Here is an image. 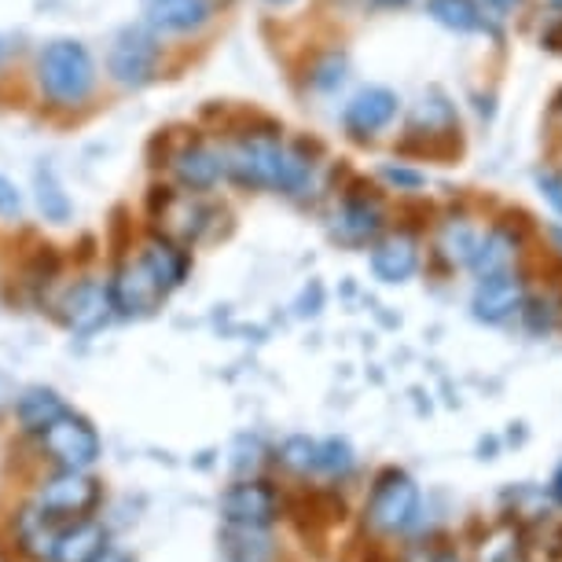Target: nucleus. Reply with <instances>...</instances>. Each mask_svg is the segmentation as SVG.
Masks as SVG:
<instances>
[{
	"label": "nucleus",
	"mask_w": 562,
	"mask_h": 562,
	"mask_svg": "<svg viewBox=\"0 0 562 562\" xmlns=\"http://www.w3.org/2000/svg\"><path fill=\"white\" fill-rule=\"evenodd\" d=\"M544 45H548V48H562V23H555V26L548 30V34H544Z\"/></svg>",
	"instance_id": "30"
},
{
	"label": "nucleus",
	"mask_w": 562,
	"mask_h": 562,
	"mask_svg": "<svg viewBox=\"0 0 562 562\" xmlns=\"http://www.w3.org/2000/svg\"><path fill=\"white\" fill-rule=\"evenodd\" d=\"M221 515L228 526L265 529L280 518V496L269 482H236L221 496Z\"/></svg>",
	"instance_id": "7"
},
{
	"label": "nucleus",
	"mask_w": 562,
	"mask_h": 562,
	"mask_svg": "<svg viewBox=\"0 0 562 562\" xmlns=\"http://www.w3.org/2000/svg\"><path fill=\"white\" fill-rule=\"evenodd\" d=\"M280 460L291 467V471H313V460H316V441L310 438H291V441H283V449H280Z\"/></svg>",
	"instance_id": "22"
},
{
	"label": "nucleus",
	"mask_w": 562,
	"mask_h": 562,
	"mask_svg": "<svg viewBox=\"0 0 562 562\" xmlns=\"http://www.w3.org/2000/svg\"><path fill=\"white\" fill-rule=\"evenodd\" d=\"M41 210H45V217H52V221H67V214H70V203H67V195L59 192V184L56 180H45V173H41Z\"/></svg>",
	"instance_id": "23"
},
{
	"label": "nucleus",
	"mask_w": 562,
	"mask_h": 562,
	"mask_svg": "<svg viewBox=\"0 0 562 562\" xmlns=\"http://www.w3.org/2000/svg\"><path fill=\"white\" fill-rule=\"evenodd\" d=\"M63 412V401L45 386H30L23 397H19V419H23L26 430L41 434Z\"/></svg>",
	"instance_id": "19"
},
{
	"label": "nucleus",
	"mask_w": 562,
	"mask_h": 562,
	"mask_svg": "<svg viewBox=\"0 0 562 562\" xmlns=\"http://www.w3.org/2000/svg\"><path fill=\"white\" fill-rule=\"evenodd\" d=\"M177 177H180V184L184 188H192V192H206V188H214L217 184V177L225 173V162L210 151V147H188V151H180L177 155Z\"/></svg>",
	"instance_id": "15"
},
{
	"label": "nucleus",
	"mask_w": 562,
	"mask_h": 562,
	"mask_svg": "<svg viewBox=\"0 0 562 562\" xmlns=\"http://www.w3.org/2000/svg\"><path fill=\"white\" fill-rule=\"evenodd\" d=\"M108 291H111V310L119 316H151L166 302V294L173 291V283L158 272L151 254L140 250V258L122 265Z\"/></svg>",
	"instance_id": "3"
},
{
	"label": "nucleus",
	"mask_w": 562,
	"mask_h": 562,
	"mask_svg": "<svg viewBox=\"0 0 562 562\" xmlns=\"http://www.w3.org/2000/svg\"><path fill=\"white\" fill-rule=\"evenodd\" d=\"M526 305V302H522ZM526 324H529V331H548L551 324H555V316H551V305H544V302H529L526 305Z\"/></svg>",
	"instance_id": "26"
},
{
	"label": "nucleus",
	"mask_w": 562,
	"mask_h": 562,
	"mask_svg": "<svg viewBox=\"0 0 562 562\" xmlns=\"http://www.w3.org/2000/svg\"><path fill=\"white\" fill-rule=\"evenodd\" d=\"M383 177H386V180H394V184H401V188H419V184H423V177H419V173H412V169H394V166H386V169H383Z\"/></svg>",
	"instance_id": "28"
},
{
	"label": "nucleus",
	"mask_w": 562,
	"mask_h": 562,
	"mask_svg": "<svg viewBox=\"0 0 562 562\" xmlns=\"http://www.w3.org/2000/svg\"><path fill=\"white\" fill-rule=\"evenodd\" d=\"M379 228H383V210L375 203H368V199H357V203H349L342 214H338V232H342V239L349 243H364L368 236H375Z\"/></svg>",
	"instance_id": "18"
},
{
	"label": "nucleus",
	"mask_w": 562,
	"mask_h": 562,
	"mask_svg": "<svg viewBox=\"0 0 562 562\" xmlns=\"http://www.w3.org/2000/svg\"><path fill=\"white\" fill-rule=\"evenodd\" d=\"M419 265V250L412 236H390L371 250V272L383 283H405Z\"/></svg>",
	"instance_id": "13"
},
{
	"label": "nucleus",
	"mask_w": 562,
	"mask_h": 562,
	"mask_svg": "<svg viewBox=\"0 0 562 562\" xmlns=\"http://www.w3.org/2000/svg\"><path fill=\"white\" fill-rule=\"evenodd\" d=\"M548 493H551V501H555L562 507V463L555 467V474H551V485H548Z\"/></svg>",
	"instance_id": "29"
},
{
	"label": "nucleus",
	"mask_w": 562,
	"mask_h": 562,
	"mask_svg": "<svg viewBox=\"0 0 562 562\" xmlns=\"http://www.w3.org/2000/svg\"><path fill=\"white\" fill-rule=\"evenodd\" d=\"M169 210V232H173L177 239H199V232H203V225H206V210L195 203V199H173V203L166 206Z\"/></svg>",
	"instance_id": "20"
},
{
	"label": "nucleus",
	"mask_w": 562,
	"mask_h": 562,
	"mask_svg": "<svg viewBox=\"0 0 562 562\" xmlns=\"http://www.w3.org/2000/svg\"><path fill=\"white\" fill-rule=\"evenodd\" d=\"M155 59H158V45L155 34L144 26H125L119 37H114L111 48V74L119 85H130V89H140V85L155 74Z\"/></svg>",
	"instance_id": "8"
},
{
	"label": "nucleus",
	"mask_w": 562,
	"mask_h": 562,
	"mask_svg": "<svg viewBox=\"0 0 562 562\" xmlns=\"http://www.w3.org/2000/svg\"><path fill=\"white\" fill-rule=\"evenodd\" d=\"M515 236L512 232H504V228H493L490 236H485L482 243H474V250H471V269L479 272V280L482 276H493V272H504V269H512V261H515Z\"/></svg>",
	"instance_id": "16"
},
{
	"label": "nucleus",
	"mask_w": 562,
	"mask_h": 562,
	"mask_svg": "<svg viewBox=\"0 0 562 562\" xmlns=\"http://www.w3.org/2000/svg\"><path fill=\"white\" fill-rule=\"evenodd\" d=\"M147 19L162 34H188L210 19V0H147Z\"/></svg>",
	"instance_id": "14"
},
{
	"label": "nucleus",
	"mask_w": 562,
	"mask_h": 562,
	"mask_svg": "<svg viewBox=\"0 0 562 562\" xmlns=\"http://www.w3.org/2000/svg\"><path fill=\"white\" fill-rule=\"evenodd\" d=\"M397 114V97L390 89H379V85H371V89H360L353 100H349L346 108V130L353 136H371L379 133L383 125L394 122Z\"/></svg>",
	"instance_id": "10"
},
{
	"label": "nucleus",
	"mask_w": 562,
	"mask_h": 562,
	"mask_svg": "<svg viewBox=\"0 0 562 562\" xmlns=\"http://www.w3.org/2000/svg\"><path fill=\"white\" fill-rule=\"evenodd\" d=\"M522 302H526V283L518 280L512 269H504V272L482 276L479 291H474V299H471V310L485 324H504L507 316H515L522 310Z\"/></svg>",
	"instance_id": "9"
},
{
	"label": "nucleus",
	"mask_w": 562,
	"mask_h": 562,
	"mask_svg": "<svg viewBox=\"0 0 562 562\" xmlns=\"http://www.w3.org/2000/svg\"><path fill=\"white\" fill-rule=\"evenodd\" d=\"M434 562H460V559H456V555H438Z\"/></svg>",
	"instance_id": "35"
},
{
	"label": "nucleus",
	"mask_w": 562,
	"mask_h": 562,
	"mask_svg": "<svg viewBox=\"0 0 562 562\" xmlns=\"http://www.w3.org/2000/svg\"><path fill=\"white\" fill-rule=\"evenodd\" d=\"M111 316V291L97 280H81L67 299H63V321H67L74 331L89 335Z\"/></svg>",
	"instance_id": "11"
},
{
	"label": "nucleus",
	"mask_w": 562,
	"mask_h": 562,
	"mask_svg": "<svg viewBox=\"0 0 562 562\" xmlns=\"http://www.w3.org/2000/svg\"><path fill=\"white\" fill-rule=\"evenodd\" d=\"M551 559H562V526L555 529V537H551V548H548Z\"/></svg>",
	"instance_id": "31"
},
{
	"label": "nucleus",
	"mask_w": 562,
	"mask_h": 562,
	"mask_svg": "<svg viewBox=\"0 0 562 562\" xmlns=\"http://www.w3.org/2000/svg\"><path fill=\"white\" fill-rule=\"evenodd\" d=\"M427 12L441 26L456 30V34H479V30H485L479 0H427Z\"/></svg>",
	"instance_id": "17"
},
{
	"label": "nucleus",
	"mask_w": 562,
	"mask_h": 562,
	"mask_svg": "<svg viewBox=\"0 0 562 562\" xmlns=\"http://www.w3.org/2000/svg\"><path fill=\"white\" fill-rule=\"evenodd\" d=\"M41 441H45V452L63 471H85V467L97 463V456H100V434L92 430L89 419L74 416L67 408L41 430Z\"/></svg>",
	"instance_id": "5"
},
{
	"label": "nucleus",
	"mask_w": 562,
	"mask_h": 562,
	"mask_svg": "<svg viewBox=\"0 0 562 562\" xmlns=\"http://www.w3.org/2000/svg\"><path fill=\"white\" fill-rule=\"evenodd\" d=\"M37 74L45 97L56 103H81L97 81V67H92V56L81 41H52L41 52Z\"/></svg>",
	"instance_id": "2"
},
{
	"label": "nucleus",
	"mask_w": 562,
	"mask_h": 562,
	"mask_svg": "<svg viewBox=\"0 0 562 562\" xmlns=\"http://www.w3.org/2000/svg\"><path fill=\"white\" fill-rule=\"evenodd\" d=\"M108 551V533H103L100 522H89V518H78V522L63 526L56 537V548H52V562H92Z\"/></svg>",
	"instance_id": "12"
},
{
	"label": "nucleus",
	"mask_w": 562,
	"mask_h": 562,
	"mask_svg": "<svg viewBox=\"0 0 562 562\" xmlns=\"http://www.w3.org/2000/svg\"><path fill=\"white\" fill-rule=\"evenodd\" d=\"M555 4H562V0H555Z\"/></svg>",
	"instance_id": "36"
},
{
	"label": "nucleus",
	"mask_w": 562,
	"mask_h": 562,
	"mask_svg": "<svg viewBox=\"0 0 562 562\" xmlns=\"http://www.w3.org/2000/svg\"><path fill=\"white\" fill-rule=\"evenodd\" d=\"M353 467V449H349L346 438H327L316 445V460H313V471H324V474H346Z\"/></svg>",
	"instance_id": "21"
},
{
	"label": "nucleus",
	"mask_w": 562,
	"mask_h": 562,
	"mask_svg": "<svg viewBox=\"0 0 562 562\" xmlns=\"http://www.w3.org/2000/svg\"><path fill=\"white\" fill-rule=\"evenodd\" d=\"M100 504V482H92L81 471H63L59 479H52L37 496V512L52 518L56 526L78 522Z\"/></svg>",
	"instance_id": "6"
},
{
	"label": "nucleus",
	"mask_w": 562,
	"mask_h": 562,
	"mask_svg": "<svg viewBox=\"0 0 562 562\" xmlns=\"http://www.w3.org/2000/svg\"><path fill=\"white\" fill-rule=\"evenodd\" d=\"M265 4H272V8H288V4H294V0H265Z\"/></svg>",
	"instance_id": "34"
},
{
	"label": "nucleus",
	"mask_w": 562,
	"mask_h": 562,
	"mask_svg": "<svg viewBox=\"0 0 562 562\" xmlns=\"http://www.w3.org/2000/svg\"><path fill=\"white\" fill-rule=\"evenodd\" d=\"M92 562H125L122 555H114V551H103V555L100 559H92Z\"/></svg>",
	"instance_id": "33"
},
{
	"label": "nucleus",
	"mask_w": 562,
	"mask_h": 562,
	"mask_svg": "<svg viewBox=\"0 0 562 562\" xmlns=\"http://www.w3.org/2000/svg\"><path fill=\"white\" fill-rule=\"evenodd\" d=\"M225 169H232V177L254 188H280L288 195H302L305 184L313 177L310 158L302 151L283 147L276 136L258 133V136H243V140L228 151Z\"/></svg>",
	"instance_id": "1"
},
{
	"label": "nucleus",
	"mask_w": 562,
	"mask_h": 562,
	"mask_svg": "<svg viewBox=\"0 0 562 562\" xmlns=\"http://www.w3.org/2000/svg\"><path fill=\"white\" fill-rule=\"evenodd\" d=\"M416 515H419V485L405 471H397V467L379 471L364 507L368 526L375 533H401V529L416 522Z\"/></svg>",
	"instance_id": "4"
},
{
	"label": "nucleus",
	"mask_w": 562,
	"mask_h": 562,
	"mask_svg": "<svg viewBox=\"0 0 562 562\" xmlns=\"http://www.w3.org/2000/svg\"><path fill=\"white\" fill-rule=\"evenodd\" d=\"M537 184H540V195H544L548 203L555 206V214H562V177H555V173H540V177H537Z\"/></svg>",
	"instance_id": "27"
},
{
	"label": "nucleus",
	"mask_w": 562,
	"mask_h": 562,
	"mask_svg": "<svg viewBox=\"0 0 562 562\" xmlns=\"http://www.w3.org/2000/svg\"><path fill=\"white\" fill-rule=\"evenodd\" d=\"M490 4L496 12H512V8H518V0H490Z\"/></svg>",
	"instance_id": "32"
},
{
	"label": "nucleus",
	"mask_w": 562,
	"mask_h": 562,
	"mask_svg": "<svg viewBox=\"0 0 562 562\" xmlns=\"http://www.w3.org/2000/svg\"><path fill=\"white\" fill-rule=\"evenodd\" d=\"M441 250L449 254V258H460V261H471V250H474V232L467 225H449L445 228V239H441Z\"/></svg>",
	"instance_id": "24"
},
{
	"label": "nucleus",
	"mask_w": 562,
	"mask_h": 562,
	"mask_svg": "<svg viewBox=\"0 0 562 562\" xmlns=\"http://www.w3.org/2000/svg\"><path fill=\"white\" fill-rule=\"evenodd\" d=\"M23 214V195L15 192V184L8 177H0V217H19Z\"/></svg>",
	"instance_id": "25"
}]
</instances>
